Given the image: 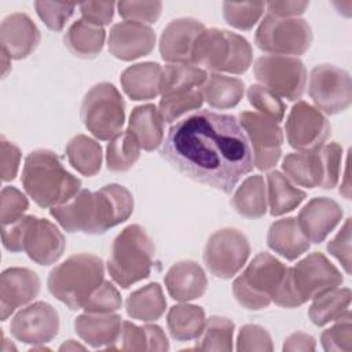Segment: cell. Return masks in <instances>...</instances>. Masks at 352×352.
<instances>
[{"mask_svg":"<svg viewBox=\"0 0 352 352\" xmlns=\"http://www.w3.org/2000/svg\"><path fill=\"white\" fill-rule=\"evenodd\" d=\"M254 43L272 55H302L311 47L312 30L305 19L267 14L256 30Z\"/></svg>","mask_w":352,"mask_h":352,"instance_id":"10","label":"cell"},{"mask_svg":"<svg viewBox=\"0 0 352 352\" xmlns=\"http://www.w3.org/2000/svg\"><path fill=\"white\" fill-rule=\"evenodd\" d=\"M114 7L113 1H87L80 4V11L84 21L103 28L111 22Z\"/></svg>","mask_w":352,"mask_h":352,"instance_id":"52","label":"cell"},{"mask_svg":"<svg viewBox=\"0 0 352 352\" xmlns=\"http://www.w3.org/2000/svg\"><path fill=\"white\" fill-rule=\"evenodd\" d=\"M40 43V30L33 21L23 12L6 16L0 26L1 50L11 59L29 56Z\"/></svg>","mask_w":352,"mask_h":352,"instance_id":"22","label":"cell"},{"mask_svg":"<svg viewBox=\"0 0 352 352\" xmlns=\"http://www.w3.org/2000/svg\"><path fill=\"white\" fill-rule=\"evenodd\" d=\"M121 316L116 314L85 312L76 318L74 329L77 336L92 348L109 346L117 338L121 329Z\"/></svg>","mask_w":352,"mask_h":352,"instance_id":"26","label":"cell"},{"mask_svg":"<svg viewBox=\"0 0 352 352\" xmlns=\"http://www.w3.org/2000/svg\"><path fill=\"white\" fill-rule=\"evenodd\" d=\"M204 100L213 109H231L235 107L245 92V84L242 80L213 73L208 76L202 85Z\"/></svg>","mask_w":352,"mask_h":352,"instance_id":"31","label":"cell"},{"mask_svg":"<svg viewBox=\"0 0 352 352\" xmlns=\"http://www.w3.org/2000/svg\"><path fill=\"white\" fill-rule=\"evenodd\" d=\"M238 121L253 147L254 166L260 170L274 168L282 154L283 132L279 124L256 111H242Z\"/></svg>","mask_w":352,"mask_h":352,"instance_id":"14","label":"cell"},{"mask_svg":"<svg viewBox=\"0 0 352 352\" xmlns=\"http://www.w3.org/2000/svg\"><path fill=\"white\" fill-rule=\"evenodd\" d=\"M109 51L121 60H133L148 55L155 45L154 30L144 23L124 21L111 26Z\"/></svg>","mask_w":352,"mask_h":352,"instance_id":"19","label":"cell"},{"mask_svg":"<svg viewBox=\"0 0 352 352\" xmlns=\"http://www.w3.org/2000/svg\"><path fill=\"white\" fill-rule=\"evenodd\" d=\"M208 73L202 67L186 63H169L162 67L161 95L172 91L202 88Z\"/></svg>","mask_w":352,"mask_h":352,"instance_id":"39","label":"cell"},{"mask_svg":"<svg viewBox=\"0 0 352 352\" xmlns=\"http://www.w3.org/2000/svg\"><path fill=\"white\" fill-rule=\"evenodd\" d=\"M14 338L32 345H44L55 338L59 330V316L52 305L44 301L22 308L11 320Z\"/></svg>","mask_w":352,"mask_h":352,"instance_id":"16","label":"cell"},{"mask_svg":"<svg viewBox=\"0 0 352 352\" xmlns=\"http://www.w3.org/2000/svg\"><path fill=\"white\" fill-rule=\"evenodd\" d=\"M205 311L194 304H177L169 308L166 326L176 341L197 340L205 326Z\"/></svg>","mask_w":352,"mask_h":352,"instance_id":"33","label":"cell"},{"mask_svg":"<svg viewBox=\"0 0 352 352\" xmlns=\"http://www.w3.org/2000/svg\"><path fill=\"white\" fill-rule=\"evenodd\" d=\"M253 72L260 85L271 89L279 98L297 100L304 94L307 70L304 63L296 56H260L254 62Z\"/></svg>","mask_w":352,"mask_h":352,"instance_id":"11","label":"cell"},{"mask_svg":"<svg viewBox=\"0 0 352 352\" xmlns=\"http://www.w3.org/2000/svg\"><path fill=\"white\" fill-rule=\"evenodd\" d=\"M8 59L11 60V58H10L8 55H7V52L1 50V62H3V67H1V74H3V77H6V74H7L8 69H10V65H8Z\"/></svg>","mask_w":352,"mask_h":352,"instance_id":"58","label":"cell"},{"mask_svg":"<svg viewBox=\"0 0 352 352\" xmlns=\"http://www.w3.org/2000/svg\"><path fill=\"white\" fill-rule=\"evenodd\" d=\"M204 103V95L201 88H188L180 91H172L161 95L158 104L162 120L168 124L182 120L183 116L192 110H198Z\"/></svg>","mask_w":352,"mask_h":352,"instance_id":"38","label":"cell"},{"mask_svg":"<svg viewBox=\"0 0 352 352\" xmlns=\"http://www.w3.org/2000/svg\"><path fill=\"white\" fill-rule=\"evenodd\" d=\"M133 212V197L121 184H107L95 192L80 190L72 199L50 209L67 232L103 234L124 223Z\"/></svg>","mask_w":352,"mask_h":352,"instance_id":"2","label":"cell"},{"mask_svg":"<svg viewBox=\"0 0 352 352\" xmlns=\"http://www.w3.org/2000/svg\"><path fill=\"white\" fill-rule=\"evenodd\" d=\"M66 155L70 165L84 176H95L102 168V147L85 135H76L69 140Z\"/></svg>","mask_w":352,"mask_h":352,"instance_id":"36","label":"cell"},{"mask_svg":"<svg viewBox=\"0 0 352 352\" xmlns=\"http://www.w3.org/2000/svg\"><path fill=\"white\" fill-rule=\"evenodd\" d=\"M250 254L245 234L236 228H223L213 232L204 249V263L209 272L220 279L236 275Z\"/></svg>","mask_w":352,"mask_h":352,"instance_id":"12","label":"cell"},{"mask_svg":"<svg viewBox=\"0 0 352 352\" xmlns=\"http://www.w3.org/2000/svg\"><path fill=\"white\" fill-rule=\"evenodd\" d=\"M316 342L315 338L305 333H293L285 340L283 351L294 352V351H315Z\"/></svg>","mask_w":352,"mask_h":352,"instance_id":"55","label":"cell"},{"mask_svg":"<svg viewBox=\"0 0 352 352\" xmlns=\"http://www.w3.org/2000/svg\"><path fill=\"white\" fill-rule=\"evenodd\" d=\"M341 272L323 253L314 252L287 267L272 301L283 308H296L342 283Z\"/></svg>","mask_w":352,"mask_h":352,"instance_id":"4","label":"cell"},{"mask_svg":"<svg viewBox=\"0 0 352 352\" xmlns=\"http://www.w3.org/2000/svg\"><path fill=\"white\" fill-rule=\"evenodd\" d=\"M161 155L187 177L226 194L254 168L249 139L236 117L208 110L172 125Z\"/></svg>","mask_w":352,"mask_h":352,"instance_id":"1","label":"cell"},{"mask_svg":"<svg viewBox=\"0 0 352 352\" xmlns=\"http://www.w3.org/2000/svg\"><path fill=\"white\" fill-rule=\"evenodd\" d=\"M140 146L128 132H121L113 138L106 147V165L111 172H125L139 160Z\"/></svg>","mask_w":352,"mask_h":352,"instance_id":"41","label":"cell"},{"mask_svg":"<svg viewBox=\"0 0 352 352\" xmlns=\"http://www.w3.org/2000/svg\"><path fill=\"white\" fill-rule=\"evenodd\" d=\"M265 3H223V16L226 22L239 30L252 29L264 14Z\"/></svg>","mask_w":352,"mask_h":352,"instance_id":"42","label":"cell"},{"mask_svg":"<svg viewBox=\"0 0 352 352\" xmlns=\"http://www.w3.org/2000/svg\"><path fill=\"white\" fill-rule=\"evenodd\" d=\"M0 147H1V154H0L1 180L10 182L15 179L18 173L19 162H21V150L14 143L6 140L4 138H1Z\"/></svg>","mask_w":352,"mask_h":352,"instance_id":"53","label":"cell"},{"mask_svg":"<svg viewBox=\"0 0 352 352\" xmlns=\"http://www.w3.org/2000/svg\"><path fill=\"white\" fill-rule=\"evenodd\" d=\"M323 166H324V182L322 188H333L338 183L341 173L342 147L337 142L323 144L319 148Z\"/></svg>","mask_w":352,"mask_h":352,"instance_id":"50","label":"cell"},{"mask_svg":"<svg viewBox=\"0 0 352 352\" xmlns=\"http://www.w3.org/2000/svg\"><path fill=\"white\" fill-rule=\"evenodd\" d=\"M336 323L326 329L322 336V346L329 352H351L352 351V322L351 311H346Z\"/></svg>","mask_w":352,"mask_h":352,"instance_id":"44","label":"cell"},{"mask_svg":"<svg viewBox=\"0 0 352 352\" xmlns=\"http://www.w3.org/2000/svg\"><path fill=\"white\" fill-rule=\"evenodd\" d=\"M154 253V243L146 230L131 224L114 238L107 271L118 286L126 289L150 275Z\"/></svg>","mask_w":352,"mask_h":352,"instance_id":"6","label":"cell"},{"mask_svg":"<svg viewBox=\"0 0 352 352\" xmlns=\"http://www.w3.org/2000/svg\"><path fill=\"white\" fill-rule=\"evenodd\" d=\"M169 296L180 302H187L204 296L208 279L199 264L191 260L175 263L164 278Z\"/></svg>","mask_w":352,"mask_h":352,"instance_id":"23","label":"cell"},{"mask_svg":"<svg viewBox=\"0 0 352 352\" xmlns=\"http://www.w3.org/2000/svg\"><path fill=\"white\" fill-rule=\"evenodd\" d=\"M308 94L319 111L330 116L342 113L352 102L351 76L334 65H318L309 73Z\"/></svg>","mask_w":352,"mask_h":352,"instance_id":"13","label":"cell"},{"mask_svg":"<svg viewBox=\"0 0 352 352\" xmlns=\"http://www.w3.org/2000/svg\"><path fill=\"white\" fill-rule=\"evenodd\" d=\"M113 351H168L169 341L157 324L136 326L128 320L121 323L114 342L107 346Z\"/></svg>","mask_w":352,"mask_h":352,"instance_id":"25","label":"cell"},{"mask_svg":"<svg viewBox=\"0 0 352 352\" xmlns=\"http://www.w3.org/2000/svg\"><path fill=\"white\" fill-rule=\"evenodd\" d=\"M21 180L26 194L41 208L65 204L81 188V180L66 170L54 151L45 148L28 154Z\"/></svg>","mask_w":352,"mask_h":352,"instance_id":"3","label":"cell"},{"mask_svg":"<svg viewBox=\"0 0 352 352\" xmlns=\"http://www.w3.org/2000/svg\"><path fill=\"white\" fill-rule=\"evenodd\" d=\"M66 241L59 228L36 216H25L22 252L40 265L54 264L65 252Z\"/></svg>","mask_w":352,"mask_h":352,"instance_id":"17","label":"cell"},{"mask_svg":"<svg viewBox=\"0 0 352 352\" xmlns=\"http://www.w3.org/2000/svg\"><path fill=\"white\" fill-rule=\"evenodd\" d=\"M29 208V201L18 188L6 186L0 194V220L3 224H10L23 216Z\"/></svg>","mask_w":352,"mask_h":352,"instance_id":"48","label":"cell"},{"mask_svg":"<svg viewBox=\"0 0 352 352\" xmlns=\"http://www.w3.org/2000/svg\"><path fill=\"white\" fill-rule=\"evenodd\" d=\"M77 349L84 351V349H85V346H82V345L77 344V342H76V341H73V340L66 341V342H65V344H62V345H60V348H59V351H77Z\"/></svg>","mask_w":352,"mask_h":352,"instance_id":"57","label":"cell"},{"mask_svg":"<svg viewBox=\"0 0 352 352\" xmlns=\"http://www.w3.org/2000/svg\"><path fill=\"white\" fill-rule=\"evenodd\" d=\"M34 8L45 26L54 32H60L74 12L76 6L69 3L34 1Z\"/></svg>","mask_w":352,"mask_h":352,"instance_id":"47","label":"cell"},{"mask_svg":"<svg viewBox=\"0 0 352 352\" xmlns=\"http://www.w3.org/2000/svg\"><path fill=\"white\" fill-rule=\"evenodd\" d=\"M252 47L246 38L228 30L210 28L205 29L195 43L192 65L210 72L242 74L252 65Z\"/></svg>","mask_w":352,"mask_h":352,"instance_id":"7","label":"cell"},{"mask_svg":"<svg viewBox=\"0 0 352 352\" xmlns=\"http://www.w3.org/2000/svg\"><path fill=\"white\" fill-rule=\"evenodd\" d=\"M106 32L87 21L77 19L65 34L66 48L78 58H95L103 48Z\"/></svg>","mask_w":352,"mask_h":352,"instance_id":"30","label":"cell"},{"mask_svg":"<svg viewBox=\"0 0 352 352\" xmlns=\"http://www.w3.org/2000/svg\"><path fill=\"white\" fill-rule=\"evenodd\" d=\"M351 219L348 217L338 234L327 243L329 253L341 263L346 274H351Z\"/></svg>","mask_w":352,"mask_h":352,"instance_id":"51","label":"cell"},{"mask_svg":"<svg viewBox=\"0 0 352 352\" xmlns=\"http://www.w3.org/2000/svg\"><path fill=\"white\" fill-rule=\"evenodd\" d=\"M248 99L249 103L258 110L260 114L271 118L275 122H280L285 117L286 106L283 100L271 89L264 85L254 84L248 88Z\"/></svg>","mask_w":352,"mask_h":352,"instance_id":"43","label":"cell"},{"mask_svg":"<svg viewBox=\"0 0 352 352\" xmlns=\"http://www.w3.org/2000/svg\"><path fill=\"white\" fill-rule=\"evenodd\" d=\"M162 67L155 62H143L126 67L120 78L124 92L132 100H148L161 94Z\"/></svg>","mask_w":352,"mask_h":352,"instance_id":"24","label":"cell"},{"mask_svg":"<svg viewBox=\"0 0 352 352\" xmlns=\"http://www.w3.org/2000/svg\"><path fill=\"white\" fill-rule=\"evenodd\" d=\"M349 160L346 158V164H345V175H344V184H341L340 187V192L349 199L351 198V184H349Z\"/></svg>","mask_w":352,"mask_h":352,"instance_id":"56","label":"cell"},{"mask_svg":"<svg viewBox=\"0 0 352 352\" xmlns=\"http://www.w3.org/2000/svg\"><path fill=\"white\" fill-rule=\"evenodd\" d=\"M267 243L271 250L289 261L298 258L311 246L296 217H286L272 223L267 234Z\"/></svg>","mask_w":352,"mask_h":352,"instance_id":"27","label":"cell"},{"mask_svg":"<svg viewBox=\"0 0 352 352\" xmlns=\"http://www.w3.org/2000/svg\"><path fill=\"white\" fill-rule=\"evenodd\" d=\"M236 349L246 351H272V340L270 333L258 324H245L241 327L236 338Z\"/></svg>","mask_w":352,"mask_h":352,"instance_id":"49","label":"cell"},{"mask_svg":"<svg viewBox=\"0 0 352 352\" xmlns=\"http://www.w3.org/2000/svg\"><path fill=\"white\" fill-rule=\"evenodd\" d=\"M235 212L248 219H258L267 213V187L261 175L246 177L232 195Z\"/></svg>","mask_w":352,"mask_h":352,"instance_id":"32","label":"cell"},{"mask_svg":"<svg viewBox=\"0 0 352 352\" xmlns=\"http://www.w3.org/2000/svg\"><path fill=\"white\" fill-rule=\"evenodd\" d=\"M117 10L125 21L139 23H154L161 14V1H118Z\"/></svg>","mask_w":352,"mask_h":352,"instance_id":"46","label":"cell"},{"mask_svg":"<svg viewBox=\"0 0 352 352\" xmlns=\"http://www.w3.org/2000/svg\"><path fill=\"white\" fill-rule=\"evenodd\" d=\"M205 25L192 18H179L166 25L160 38V54L165 62L192 65L195 43Z\"/></svg>","mask_w":352,"mask_h":352,"instance_id":"18","label":"cell"},{"mask_svg":"<svg viewBox=\"0 0 352 352\" xmlns=\"http://www.w3.org/2000/svg\"><path fill=\"white\" fill-rule=\"evenodd\" d=\"M122 305L118 290L107 280H103L88 298L84 305L85 312L91 314H111L120 309Z\"/></svg>","mask_w":352,"mask_h":352,"instance_id":"45","label":"cell"},{"mask_svg":"<svg viewBox=\"0 0 352 352\" xmlns=\"http://www.w3.org/2000/svg\"><path fill=\"white\" fill-rule=\"evenodd\" d=\"M164 122L160 110L147 103L132 110L126 131L135 138L140 148L153 151L164 140Z\"/></svg>","mask_w":352,"mask_h":352,"instance_id":"28","label":"cell"},{"mask_svg":"<svg viewBox=\"0 0 352 352\" xmlns=\"http://www.w3.org/2000/svg\"><path fill=\"white\" fill-rule=\"evenodd\" d=\"M235 324L223 316H210L197 338L195 349L199 351H232V336Z\"/></svg>","mask_w":352,"mask_h":352,"instance_id":"40","label":"cell"},{"mask_svg":"<svg viewBox=\"0 0 352 352\" xmlns=\"http://www.w3.org/2000/svg\"><path fill=\"white\" fill-rule=\"evenodd\" d=\"M349 304L351 290L348 287H336L314 298L308 315L314 324L324 326L349 311Z\"/></svg>","mask_w":352,"mask_h":352,"instance_id":"37","label":"cell"},{"mask_svg":"<svg viewBox=\"0 0 352 352\" xmlns=\"http://www.w3.org/2000/svg\"><path fill=\"white\" fill-rule=\"evenodd\" d=\"M285 131L290 147L298 151H315L330 136V124L316 107L300 100L292 107Z\"/></svg>","mask_w":352,"mask_h":352,"instance_id":"15","label":"cell"},{"mask_svg":"<svg viewBox=\"0 0 352 352\" xmlns=\"http://www.w3.org/2000/svg\"><path fill=\"white\" fill-rule=\"evenodd\" d=\"M308 1H270L265 4L268 14L275 15L278 18H297L307 8Z\"/></svg>","mask_w":352,"mask_h":352,"instance_id":"54","label":"cell"},{"mask_svg":"<svg viewBox=\"0 0 352 352\" xmlns=\"http://www.w3.org/2000/svg\"><path fill=\"white\" fill-rule=\"evenodd\" d=\"M81 121L99 140H111L121 133L125 102L118 89L110 82L94 85L82 99Z\"/></svg>","mask_w":352,"mask_h":352,"instance_id":"9","label":"cell"},{"mask_svg":"<svg viewBox=\"0 0 352 352\" xmlns=\"http://www.w3.org/2000/svg\"><path fill=\"white\" fill-rule=\"evenodd\" d=\"M125 308L132 319L154 322L164 315L166 300L158 283H148L128 296Z\"/></svg>","mask_w":352,"mask_h":352,"instance_id":"34","label":"cell"},{"mask_svg":"<svg viewBox=\"0 0 352 352\" xmlns=\"http://www.w3.org/2000/svg\"><path fill=\"white\" fill-rule=\"evenodd\" d=\"M100 257L89 253L70 256L51 270L47 286L50 293L72 311L82 309L95 289L104 280Z\"/></svg>","mask_w":352,"mask_h":352,"instance_id":"5","label":"cell"},{"mask_svg":"<svg viewBox=\"0 0 352 352\" xmlns=\"http://www.w3.org/2000/svg\"><path fill=\"white\" fill-rule=\"evenodd\" d=\"M286 268L272 254L258 253L232 283V293L239 305L252 311L267 308L282 283Z\"/></svg>","mask_w":352,"mask_h":352,"instance_id":"8","label":"cell"},{"mask_svg":"<svg viewBox=\"0 0 352 352\" xmlns=\"http://www.w3.org/2000/svg\"><path fill=\"white\" fill-rule=\"evenodd\" d=\"M267 199L271 216H282L296 209L307 194L294 187L293 183L280 172L272 170L267 175Z\"/></svg>","mask_w":352,"mask_h":352,"instance_id":"35","label":"cell"},{"mask_svg":"<svg viewBox=\"0 0 352 352\" xmlns=\"http://www.w3.org/2000/svg\"><path fill=\"white\" fill-rule=\"evenodd\" d=\"M341 206L327 198H312L298 213L297 223L309 242L320 243L342 219Z\"/></svg>","mask_w":352,"mask_h":352,"instance_id":"21","label":"cell"},{"mask_svg":"<svg viewBox=\"0 0 352 352\" xmlns=\"http://www.w3.org/2000/svg\"><path fill=\"white\" fill-rule=\"evenodd\" d=\"M282 169L285 176L298 186L308 188L323 186L324 166L319 148L315 151H298L287 154L283 158Z\"/></svg>","mask_w":352,"mask_h":352,"instance_id":"29","label":"cell"},{"mask_svg":"<svg viewBox=\"0 0 352 352\" xmlns=\"http://www.w3.org/2000/svg\"><path fill=\"white\" fill-rule=\"evenodd\" d=\"M40 292V279L29 268H7L0 275V318L6 320L16 308L26 305Z\"/></svg>","mask_w":352,"mask_h":352,"instance_id":"20","label":"cell"}]
</instances>
